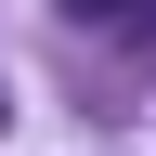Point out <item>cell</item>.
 <instances>
[{"mask_svg": "<svg viewBox=\"0 0 156 156\" xmlns=\"http://www.w3.org/2000/svg\"><path fill=\"white\" fill-rule=\"evenodd\" d=\"M65 13H78V26H104L117 52H143V65H156V0H65Z\"/></svg>", "mask_w": 156, "mask_h": 156, "instance_id": "6da1fadb", "label": "cell"}, {"mask_svg": "<svg viewBox=\"0 0 156 156\" xmlns=\"http://www.w3.org/2000/svg\"><path fill=\"white\" fill-rule=\"evenodd\" d=\"M0 117H13V91H0Z\"/></svg>", "mask_w": 156, "mask_h": 156, "instance_id": "7a4b0ae2", "label": "cell"}]
</instances>
